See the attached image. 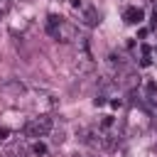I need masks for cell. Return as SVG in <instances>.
Segmentation results:
<instances>
[{"label": "cell", "instance_id": "4", "mask_svg": "<svg viewBox=\"0 0 157 157\" xmlns=\"http://www.w3.org/2000/svg\"><path fill=\"white\" fill-rule=\"evenodd\" d=\"M155 128H157V120H155Z\"/></svg>", "mask_w": 157, "mask_h": 157}, {"label": "cell", "instance_id": "1", "mask_svg": "<svg viewBox=\"0 0 157 157\" xmlns=\"http://www.w3.org/2000/svg\"><path fill=\"white\" fill-rule=\"evenodd\" d=\"M49 130H52V118H47V115L34 118V120H29L25 125V135L27 137H44Z\"/></svg>", "mask_w": 157, "mask_h": 157}, {"label": "cell", "instance_id": "2", "mask_svg": "<svg viewBox=\"0 0 157 157\" xmlns=\"http://www.w3.org/2000/svg\"><path fill=\"white\" fill-rule=\"evenodd\" d=\"M83 10V20H86V25H98V20H101V15H98V10L96 7H81Z\"/></svg>", "mask_w": 157, "mask_h": 157}, {"label": "cell", "instance_id": "3", "mask_svg": "<svg viewBox=\"0 0 157 157\" xmlns=\"http://www.w3.org/2000/svg\"><path fill=\"white\" fill-rule=\"evenodd\" d=\"M125 20H128V22H140V20H142V10H137V7L125 10Z\"/></svg>", "mask_w": 157, "mask_h": 157}]
</instances>
